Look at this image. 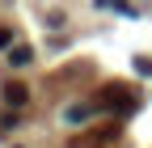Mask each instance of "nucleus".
Wrapping results in <instances>:
<instances>
[{"label": "nucleus", "mask_w": 152, "mask_h": 148, "mask_svg": "<svg viewBox=\"0 0 152 148\" xmlns=\"http://www.w3.org/2000/svg\"><path fill=\"white\" fill-rule=\"evenodd\" d=\"M131 106H135V93H131L127 85H118V81L97 93V110H131Z\"/></svg>", "instance_id": "nucleus-1"}, {"label": "nucleus", "mask_w": 152, "mask_h": 148, "mask_svg": "<svg viewBox=\"0 0 152 148\" xmlns=\"http://www.w3.org/2000/svg\"><path fill=\"white\" fill-rule=\"evenodd\" d=\"M4 102H9L13 110H21V106L30 102V89H26L21 81H9V85H4Z\"/></svg>", "instance_id": "nucleus-2"}, {"label": "nucleus", "mask_w": 152, "mask_h": 148, "mask_svg": "<svg viewBox=\"0 0 152 148\" xmlns=\"http://www.w3.org/2000/svg\"><path fill=\"white\" fill-rule=\"evenodd\" d=\"M30 59H34V51H30V47H13V55H9V64H13V68H21V64H30Z\"/></svg>", "instance_id": "nucleus-3"}, {"label": "nucleus", "mask_w": 152, "mask_h": 148, "mask_svg": "<svg viewBox=\"0 0 152 148\" xmlns=\"http://www.w3.org/2000/svg\"><path fill=\"white\" fill-rule=\"evenodd\" d=\"M89 114H93V106H76V110H68L72 123H80V119H89Z\"/></svg>", "instance_id": "nucleus-4"}, {"label": "nucleus", "mask_w": 152, "mask_h": 148, "mask_svg": "<svg viewBox=\"0 0 152 148\" xmlns=\"http://www.w3.org/2000/svg\"><path fill=\"white\" fill-rule=\"evenodd\" d=\"M97 4H102V9H118V13H135L131 4H123V0H97Z\"/></svg>", "instance_id": "nucleus-5"}, {"label": "nucleus", "mask_w": 152, "mask_h": 148, "mask_svg": "<svg viewBox=\"0 0 152 148\" xmlns=\"http://www.w3.org/2000/svg\"><path fill=\"white\" fill-rule=\"evenodd\" d=\"M9 47H13V30H9V26H0V51H9Z\"/></svg>", "instance_id": "nucleus-6"}, {"label": "nucleus", "mask_w": 152, "mask_h": 148, "mask_svg": "<svg viewBox=\"0 0 152 148\" xmlns=\"http://www.w3.org/2000/svg\"><path fill=\"white\" fill-rule=\"evenodd\" d=\"M135 68L144 72V76H152V59H148V55H135Z\"/></svg>", "instance_id": "nucleus-7"}]
</instances>
